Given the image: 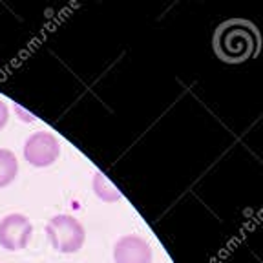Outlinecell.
Masks as SVG:
<instances>
[{
	"label": "cell",
	"instance_id": "6da1fadb",
	"mask_svg": "<svg viewBox=\"0 0 263 263\" xmlns=\"http://www.w3.org/2000/svg\"><path fill=\"white\" fill-rule=\"evenodd\" d=\"M216 51L223 61L241 62L251 59L258 49V33L249 22L232 21L216 33Z\"/></svg>",
	"mask_w": 263,
	"mask_h": 263
},
{
	"label": "cell",
	"instance_id": "3957f363",
	"mask_svg": "<svg viewBox=\"0 0 263 263\" xmlns=\"http://www.w3.org/2000/svg\"><path fill=\"white\" fill-rule=\"evenodd\" d=\"M61 156V143L51 132H35L24 143V157L37 168L51 166Z\"/></svg>",
	"mask_w": 263,
	"mask_h": 263
},
{
	"label": "cell",
	"instance_id": "277c9868",
	"mask_svg": "<svg viewBox=\"0 0 263 263\" xmlns=\"http://www.w3.org/2000/svg\"><path fill=\"white\" fill-rule=\"evenodd\" d=\"M33 225L24 214L13 212L0 219V247L6 251H22L31 239Z\"/></svg>",
	"mask_w": 263,
	"mask_h": 263
},
{
	"label": "cell",
	"instance_id": "ba28073f",
	"mask_svg": "<svg viewBox=\"0 0 263 263\" xmlns=\"http://www.w3.org/2000/svg\"><path fill=\"white\" fill-rule=\"evenodd\" d=\"M8 119H9V110H8V104L4 101H0V130L8 124Z\"/></svg>",
	"mask_w": 263,
	"mask_h": 263
},
{
	"label": "cell",
	"instance_id": "52a82bcc",
	"mask_svg": "<svg viewBox=\"0 0 263 263\" xmlns=\"http://www.w3.org/2000/svg\"><path fill=\"white\" fill-rule=\"evenodd\" d=\"M93 192H95V196H97L99 199H103L104 203H115V201H119L121 197H123L121 190L117 189V186H115L103 172H95V176H93Z\"/></svg>",
	"mask_w": 263,
	"mask_h": 263
},
{
	"label": "cell",
	"instance_id": "8992f818",
	"mask_svg": "<svg viewBox=\"0 0 263 263\" xmlns=\"http://www.w3.org/2000/svg\"><path fill=\"white\" fill-rule=\"evenodd\" d=\"M16 174H18L16 156L8 148H0V189L11 185Z\"/></svg>",
	"mask_w": 263,
	"mask_h": 263
},
{
	"label": "cell",
	"instance_id": "7a4b0ae2",
	"mask_svg": "<svg viewBox=\"0 0 263 263\" xmlns=\"http://www.w3.org/2000/svg\"><path fill=\"white\" fill-rule=\"evenodd\" d=\"M46 234L55 251L62 254H75L86 241V230L82 223L70 214L53 216L46 225Z\"/></svg>",
	"mask_w": 263,
	"mask_h": 263
},
{
	"label": "cell",
	"instance_id": "5b68a950",
	"mask_svg": "<svg viewBox=\"0 0 263 263\" xmlns=\"http://www.w3.org/2000/svg\"><path fill=\"white\" fill-rule=\"evenodd\" d=\"M115 263H152V247L141 236L128 234L117 239L114 247Z\"/></svg>",
	"mask_w": 263,
	"mask_h": 263
}]
</instances>
